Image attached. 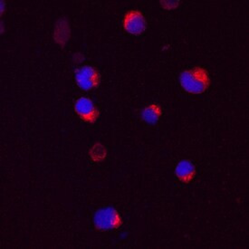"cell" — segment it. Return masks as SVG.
Masks as SVG:
<instances>
[{"instance_id":"6da1fadb","label":"cell","mask_w":249,"mask_h":249,"mask_svg":"<svg viewBox=\"0 0 249 249\" xmlns=\"http://www.w3.org/2000/svg\"><path fill=\"white\" fill-rule=\"evenodd\" d=\"M179 83L186 92L200 94L206 92L210 87V74L203 67L195 66L180 73Z\"/></svg>"},{"instance_id":"7a4b0ae2","label":"cell","mask_w":249,"mask_h":249,"mask_svg":"<svg viewBox=\"0 0 249 249\" xmlns=\"http://www.w3.org/2000/svg\"><path fill=\"white\" fill-rule=\"evenodd\" d=\"M94 228L100 231L119 230L123 226V218L118 210L112 207L99 209L93 215Z\"/></svg>"},{"instance_id":"3957f363","label":"cell","mask_w":249,"mask_h":249,"mask_svg":"<svg viewBox=\"0 0 249 249\" xmlns=\"http://www.w3.org/2000/svg\"><path fill=\"white\" fill-rule=\"evenodd\" d=\"M75 82L79 88L84 91H92L96 89L101 83L98 71L92 66L79 67L74 72Z\"/></svg>"},{"instance_id":"277c9868","label":"cell","mask_w":249,"mask_h":249,"mask_svg":"<svg viewBox=\"0 0 249 249\" xmlns=\"http://www.w3.org/2000/svg\"><path fill=\"white\" fill-rule=\"evenodd\" d=\"M123 26L128 33L139 36L144 32L147 28V21L142 12L132 9L126 14L123 20Z\"/></svg>"},{"instance_id":"5b68a950","label":"cell","mask_w":249,"mask_h":249,"mask_svg":"<svg viewBox=\"0 0 249 249\" xmlns=\"http://www.w3.org/2000/svg\"><path fill=\"white\" fill-rule=\"evenodd\" d=\"M74 111L81 120L88 124H94L99 118L98 108L91 99L80 97L75 101Z\"/></svg>"},{"instance_id":"8992f818","label":"cell","mask_w":249,"mask_h":249,"mask_svg":"<svg viewBox=\"0 0 249 249\" xmlns=\"http://www.w3.org/2000/svg\"><path fill=\"white\" fill-rule=\"evenodd\" d=\"M175 174L179 181L189 184L196 176V168L189 160H182L177 164L175 168Z\"/></svg>"},{"instance_id":"52a82bcc","label":"cell","mask_w":249,"mask_h":249,"mask_svg":"<svg viewBox=\"0 0 249 249\" xmlns=\"http://www.w3.org/2000/svg\"><path fill=\"white\" fill-rule=\"evenodd\" d=\"M162 114V109L158 104H150L143 109L142 116L149 124H155Z\"/></svg>"},{"instance_id":"ba28073f","label":"cell","mask_w":249,"mask_h":249,"mask_svg":"<svg viewBox=\"0 0 249 249\" xmlns=\"http://www.w3.org/2000/svg\"><path fill=\"white\" fill-rule=\"evenodd\" d=\"M89 153L95 162H100L102 160H105V158L106 157V150L105 146L100 143L93 145Z\"/></svg>"}]
</instances>
